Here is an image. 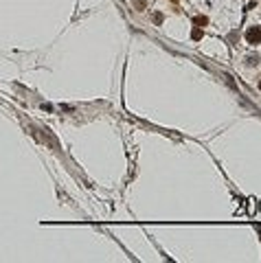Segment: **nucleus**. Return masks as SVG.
Returning <instances> with one entry per match:
<instances>
[{
  "mask_svg": "<svg viewBox=\"0 0 261 263\" xmlns=\"http://www.w3.org/2000/svg\"><path fill=\"white\" fill-rule=\"evenodd\" d=\"M248 42H252V44H255V42H259V37H261V31L259 29H252V31H248Z\"/></svg>",
  "mask_w": 261,
  "mask_h": 263,
  "instance_id": "nucleus-1",
  "label": "nucleus"
}]
</instances>
